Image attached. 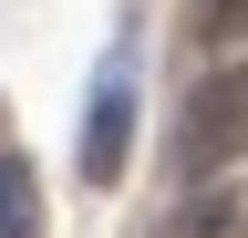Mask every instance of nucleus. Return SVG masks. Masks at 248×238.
<instances>
[{
	"instance_id": "1",
	"label": "nucleus",
	"mask_w": 248,
	"mask_h": 238,
	"mask_svg": "<svg viewBox=\"0 0 248 238\" xmlns=\"http://www.w3.org/2000/svg\"><path fill=\"white\" fill-rule=\"evenodd\" d=\"M228 166H248V73L238 63L207 73L197 94H186V114H176V176L186 187H207V176H228Z\"/></svg>"
},
{
	"instance_id": "2",
	"label": "nucleus",
	"mask_w": 248,
	"mask_h": 238,
	"mask_svg": "<svg viewBox=\"0 0 248 238\" xmlns=\"http://www.w3.org/2000/svg\"><path fill=\"white\" fill-rule=\"evenodd\" d=\"M124 166H135V63L114 52L93 104H83V187H114Z\"/></svg>"
},
{
	"instance_id": "3",
	"label": "nucleus",
	"mask_w": 248,
	"mask_h": 238,
	"mask_svg": "<svg viewBox=\"0 0 248 238\" xmlns=\"http://www.w3.org/2000/svg\"><path fill=\"white\" fill-rule=\"evenodd\" d=\"M0 238H52V218H42V176H31V156L11 145V125H0Z\"/></svg>"
},
{
	"instance_id": "4",
	"label": "nucleus",
	"mask_w": 248,
	"mask_h": 238,
	"mask_svg": "<svg viewBox=\"0 0 248 238\" xmlns=\"http://www.w3.org/2000/svg\"><path fill=\"white\" fill-rule=\"evenodd\" d=\"M197 32H207L217 52H238V42H248V0H207V11H197Z\"/></svg>"
}]
</instances>
